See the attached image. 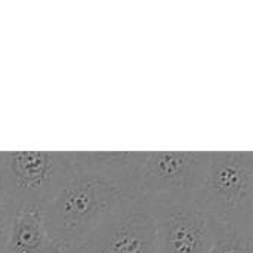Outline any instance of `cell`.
Returning a JSON list of instances; mask_svg holds the SVG:
<instances>
[{"instance_id": "1", "label": "cell", "mask_w": 253, "mask_h": 253, "mask_svg": "<svg viewBox=\"0 0 253 253\" xmlns=\"http://www.w3.org/2000/svg\"><path fill=\"white\" fill-rule=\"evenodd\" d=\"M138 162L139 151L73 153L65 181L42 209L52 240L79 248L119 206L138 199Z\"/></svg>"}, {"instance_id": "2", "label": "cell", "mask_w": 253, "mask_h": 253, "mask_svg": "<svg viewBox=\"0 0 253 253\" xmlns=\"http://www.w3.org/2000/svg\"><path fill=\"white\" fill-rule=\"evenodd\" d=\"M193 205L215 224L253 228L252 151H209Z\"/></svg>"}, {"instance_id": "3", "label": "cell", "mask_w": 253, "mask_h": 253, "mask_svg": "<svg viewBox=\"0 0 253 253\" xmlns=\"http://www.w3.org/2000/svg\"><path fill=\"white\" fill-rule=\"evenodd\" d=\"M208 159L209 151H139L138 199L151 208L191 205Z\"/></svg>"}, {"instance_id": "4", "label": "cell", "mask_w": 253, "mask_h": 253, "mask_svg": "<svg viewBox=\"0 0 253 253\" xmlns=\"http://www.w3.org/2000/svg\"><path fill=\"white\" fill-rule=\"evenodd\" d=\"M70 151H0V188L21 208L43 209L71 168Z\"/></svg>"}, {"instance_id": "5", "label": "cell", "mask_w": 253, "mask_h": 253, "mask_svg": "<svg viewBox=\"0 0 253 253\" xmlns=\"http://www.w3.org/2000/svg\"><path fill=\"white\" fill-rule=\"evenodd\" d=\"M79 248L90 253H157L153 208L139 199L125 202Z\"/></svg>"}, {"instance_id": "6", "label": "cell", "mask_w": 253, "mask_h": 253, "mask_svg": "<svg viewBox=\"0 0 253 253\" xmlns=\"http://www.w3.org/2000/svg\"><path fill=\"white\" fill-rule=\"evenodd\" d=\"M157 253H209L213 222L196 205L153 208Z\"/></svg>"}, {"instance_id": "7", "label": "cell", "mask_w": 253, "mask_h": 253, "mask_svg": "<svg viewBox=\"0 0 253 253\" xmlns=\"http://www.w3.org/2000/svg\"><path fill=\"white\" fill-rule=\"evenodd\" d=\"M62 251L49 236L42 209L21 208L16 212L3 253H61Z\"/></svg>"}, {"instance_id": "8", "label": "cell", "mask_w": 253, "mask_h": 253, "mask_svg": "<svg viewBox=\"0 0 253 253\" xmlns=\"http://www.w3.org/2000/svg\"><path fill=\"white\" fill-rule=\"evenodd\" d=\"M209 253H253V228L213 222V242Z\"/></svg>"}, {"instance_id": "9", "label": "cell", "mask_w": 253, "mask_h": 253, "mask_svg": "<svg viewBox=\"0 0 253 253\" xmlns=\"http://www.w3.org/2000/svg\"><path fill=\"white\" fill-rule=\"evenodd\" d=\"M18 211L19 208L16 206V203L0 188V253L4 251L9 231Z\"/></svg>"}, {"instance_id": "10", "label": "cell", "mask_w": 253, "mask_h": 253, "mask_svg": "<svg viewBox=\"0 0 253 253\" xmlns=\"http://www.w3.org/2000/svg\"><path fill=\"white\" fill-rule=\"evenodd\" d=\"M61 253H90V252H87L84 248H70V249H64Z\"/></svg>"}]
</instances>
